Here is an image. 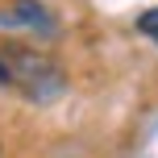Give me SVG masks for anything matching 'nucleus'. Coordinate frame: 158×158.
I'll use <instances>...</instances> for the list:
<instances>
[{
  "label": "nucleus",
  "mask_w": 158,
  "mask_h": 158,
  "mask_svg": "<svg viewBox=\"0 0 158 158\" xmlns=\"http://www.w3.org/2000/svg\"><path fill=\"white\" fill-rule=\"evenodd\" d=\"M0 25H13V29H29V33H38V38H54V33H58L54 13H50L42 0H17L13 8H4V13H0Z\"/></svg>",
  "instance_id": "obj_2"
},
{
  "label": "nucleus",
  "mask_w": 158,
  "mask_h": 158,
  "mask_svg": "<svg viewBox=\"0 0 158 158\" xmlns=\"http://www.w3.org/2000/svg\"><path fill=\"white\" fill-rule=\"evenodd\" d=\"M0 83H8V67H4V54H0Z\"/></svg>",
  "instance_id": "obj_4"
},
{
  "label": "nucleus",
  "mask_w": 158,
  "mask_h": 158,
  "mask_svg": "<svg viewBox=\"0 0 158 158\" xmlns=\"http://www.w3.org/2000/svg\"><path fill=\"white\" fill-rule=\"evenodd\" d=\"M137 29H142L150 42H158V8H146V13L137 17Z\"/></svg>",
  "instance_id": "obj_3"
},
{
  "label": "nucleus",
  "mask_w": 158,
  "mask_h": 158,
  "mask_svg": "<svg viewBox=\"0 0 158 158\" xmlns=\"http://www.w3.org/2000/svg\"><path fill=\"white\" fill-rule=\"evenodd\" d=\"M4 67H8V83L21 96H29L33 104H54L58 96L67 92L63 67H58L54 58L38 54V50H25V46L4 50Z\"/></svg>",
  "instance_id": "obj_1"
}]
</instances>
